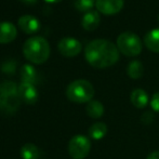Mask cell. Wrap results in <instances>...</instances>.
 <instances>
[{"mask_svg": "<svg viewBox=\"0 0 159 159\" xmlns=\"http://www.w3.org/2000/svg\"><path fill=\"white\" fill-rule=\"evenodd\" d=\"M17 35L16 27L11 22H0V43L13 41Z\"/></svg>", "mask_w": 159, "mask_h": 159, "instance_id": "8fae6325", "label": "cell"}, {"mask_svg": "<svg viewBox=\"0 0 159 159\" xmlns=\"http://www.w3.org/2000/svg\"><path fill=\"white\" fill-rule=\"evenodd\" d=\"M100 21H101V17L98 11L91 10V11H89V12H87L86 14L82 16L81 25L86 30L92 32V30H94L98 27Z\"/></svg>", "mask_w": 159, "mask_h": 159, "instance_id": "7c38bea8", "label": "cell"}, {"mask_svg": "<svg viewBox=\"0 0 159 159\" xmlns=\"http://www.w3.org/2000/svg\"><path fill=\"white\" fill-rule=\"evenodd\" d=\"M158 22H159V15H158Z\"/></svg>", "mask_w": 159, "mask_h": 159, "instance_id": "4316f807", "label": "cell"}, {"mask_svg": "<svg viewBox=\"0 0 159 159\" xmlns=\"http://www.w3.org/2000/svg\"><path fill=\"white\" fill-rule=\"evenodd\" d=\"M117 48L127 57H136L142 51V42L135 33L124 32L117 38Z\"/></svg>", "mask_w": 159, "mask_h": 159, "instance_id": "5b68a950", "label": "cell"}, {"mask_svg": "<svg viewBox=\"0 0 159 159\" xmlns=\"http://www.w3.org/2000/svg\"><path fill=\"white\" fill-rule=\"evenodd\" d=\"M142 121L144 122V124L148 125V124H152V122L154 121V115L153 113H149V111H147V113H144L142 116Z\"/></svg>", "mask_w": 159, "mask_h": 159, "instance_id": "603a6c76", "label": "cell"}, {"mask_svg": "<svg viewBox=\"0 0 159 159\" xmlns=\"http://www.w3.org/2000/svg\"><path fill=\"white\" fill-rule=\"evenodd\" d=\"M84 57L91 66L95 68H106L119 60L117 44L107 39H94L87 44Z\"/></svg>", "mask_w": 159, "mask_h": 159, "instance_id": "6da1fadb", "label": "cell"}, {"mask_svg": "<svg viewBox=\"0 0 159 159\" xmlns=\"http://www.w3.org/2000/svg\"><path fill=\"white\" fill-rule=\"evenodd\" d=\"M149 102L146 91L143 89H134L131 92V103L136 108H144Z\"/></svg>", "mask_w": 159, "mask_h": 159, "instance_id": "5bb4252c", "label": "cell"}, {"mask_svg": "<svg viewBox=\"0 0 159 159\" xmlns=\"http://www.w3.org/2000/svg\"><path fill=\"white\" fill-rule=\"evenodd\" d=\"M107 133V126L104 122H95L89 128V135L93 140H101Z\"/></svg>", "mask_w": 159, "mask_h": 159, "instance_id": "ac0fdd59", "label": "cell"}, {"mask_svg": "<svg viewBox=\"0 0 159 159\" xmlns=\"http://www.w3.org/2000/svg\"><path fill=\"white\" fill-rule=\"evenodd\" d=\"M23 54L34 64H42L50 57V44L46 38L35 36L25 41Z\"/></svg>", "mask_w": 159, "mask_h": 159, "instance_id": "7a4b0ae2", "label": "cell"}, {"mask_svg": "<svg viewBox=\"0 0 159 159\" xmlns=\"http://www.w3.org/2000/svg\"><path fill=\"white\" fill-rule=\"evenodd\" d=\"M95 2H96V0H75V1H74V6L79 11L89 12V11H91V9L93 8Z\"/></svg>", "mask_w": 159, "mask_h": 159, "instance_id": "ffe728a7", "label": "cell"}, {"mask_svg": "<svg viewBox=\"0 0 159 159\" xmlns=\"http://www.w3.org/2000/svg\"><path fill=\"white\" fill-rule=\"evenodd\" d=\"M20 1H22L25 4H35L37 2V0H20Z\"/></svg>", "mask_w": 159, "mask_h": 159, "instance_id": "d4e9b609", "label": "cell"}, {"mask_svg": "<svg viewBox=\"0 0 159 159\" xmlns=\"http://www.w3.org/2000/svg\"><path fill=\"white\" fill-rule=\"evenodd\" d=\"M19 95L22 102L28 105H33L38 100V91L35 84L22 82L19 86Z\"/></svg>", "mask_w": 159, "mask_h": 159, "instance_id": "9c48e42d", "label": "cell"}, {"mask_svg": "<svg viewBox=\"0 0 159 159\" xmlns=\"http://www.w3.org/2000/svg\"><path fill=\"white\" fill-rule=\"evenodd\" d=\"M87 114H88L89 117L94 118V119H98V118H101L103 115H104V106L101 102L98 101H90L88 103L86 107Z\"/></svg>", "mask_w": 159, "mask_h": 159, "instance_id": "e0dca14e", "label": "cell"}, {"mask_svg": "<svg viewBox=\"0 0 159 159\" xmlns=\"http://www.w3.org/2000/svg\"><path fill=\"white\" fill-rule=\"evenodd\" d=\"M151 106L153 111L159 113V92H156L151 98Z\"/></svg>", "mask_w": 159, "mask_h": 159, "instance_id": "44dd1931", "label": "cell"}, {"mask_svg": "<svg viewBox=\"0 0 159 159\" xmlns=\"http://www.w3.org/2000/svg\"><path fill=\"white\" fill-rule=\"evenodd\" d=\"M94 88L92 84L86 79H78L70 82L66 89V96L74 103H89L94 96Z\"/></svg>", "mask_w": 159, "mask_h": 159, "instance_id": "277c9868", "label": "cell"}, {"mask_svg": "<svg viewBox=\"0 0 159 159\" xmlns=\"http://www.w3.org/2000/svg\"><path fill=\"white\" fill-rule=\"evenodd\" d=\"M125 0H96L98 11L105 15H113L120 12L124 8Z\"/></svg>", "mask_w": 159, "mask_h": 159, "instance_id": "ba28073f", "label": "cell"}, {"mask_svg": "<svg viewBox=\"0 0 159 159\" xmlns=\"http://www.w3.org/2000/svg\"><path fill=\"white\" fill-rule=\"evenodd\" d=\"M44 1L50 2V3H57V2H60V1H62V0H44Z\"/></svg>", "mask_w": 159, "mask_h": 159, "instance_id": "484cf974", "label": "cell"}, {"mask_svg": "<svg viewBox=\"0 0 159 159\" xmlns=\"http://www.w3.org/2000/svg\"><path fill=\"white\" fill-rule=\"evenodd\" d=\"M21 79L22 82L36 84L39 81V76L35 68L30 64H25L21 67Z\"/></svg>", "mask_w": 159, "mask_h": 159, "instance_id": "4fadbf2b", "label": "cell"}, {"mask_svg": "<svg viewBox=\"0 0 159 159\" xmlns=\"http://www.w3.org/2000/svg\"><path fill=\"white\" fill-rule=\"evenodd\" d=\"M19 26L24 33L34 34L39 30L40 22L33 15L26 14L19 19Z\"/></svg>", "mask_w": 159, "mask_h": 159, "instance_id": "30bf717a", "label": "cell"}, {"mask_svg": "<svg viewBox=\"0 0 159 159\" xmlns=\"http://www.w3.org/2000/svg\"><path fill=\"white\" fill-rule=\"evenodd\" d=\"M15 66H16V64H14V62H7L4 65H2V70L4 73L13 74L15 70Z\"/></svg>", "mask_w": 159, "mask_h": 159, "instance_id": "7402d4cb", "label": "cell"}, {"mask_svg": "<svg viewBox=\"0 0 159 159\" xmlns=\"http://www.w3.org/2000/svg\"><path fill=\"white\" fill-rule=\"evenodd\" d=\"M59 51L67 57H76L80 53L82 50V46L80 43L79 40L75 39L71 37H65L63 39L60 40L59 44H57Z\"/></svg>", "mask_w": 159, "mask_h": 159, "instance_id": "52a82bcc", "label": "cell"}, {"mask_svg": "<svg viewBox=\"0 0 159 159\" xmlns=\"http://www.w3.org/2000/svg\"><path fill=\"white\" fill-rule=\"evenodd\" d=\"M91 149V142L84 135H75L68 143V153L73 159H84Z\"/></svg>", "mask_w": 159, "mask_h": 159, "instance_id": "8992f818", "label": "cell"}, {"mask_svg": "<svg viewBox=\"0 0 159 159\" xmlns=\"http://www.w3.org/2000/svg\"><path fill=\"white\" fill-rule=\"evenodd\" d=\"M144 42L151 51L159 53V28H154L147 32L144 37Z\"/></svg>", "mask_w": 159, "mask_h": 159, "instance_id": "9a60e30c", "label": "cell"}, {"mask_svg": "<svg viewBox=\"0 0 159 159\" xmlns=\"http://www.w3.org/2000/svg\"><path fill=\"white\" fill-rule=\"evenodd\" d=\"M21 98L19 87L13 81H4L0 84V111L6 114H13L19 108Z\"/></svg>", "mask_w": 159, "mask_h": 159, "instance_id": "3957f363", "label": "cell"}, {"mask_svg": "<svg viewBox=\"0 0 159 159\" xmlns=\"http://www.w3.org/2000/svg\"><path fill=\"white\" fill-rule=\"evenodd\" d=\"M146 159H159V151H155L147 156Z\"/></svg>", "mask_w": 159, "mask_h": 159, "instance_id": "cb8c5ba5", "label": "cell"}, {"mask_svg": "<svg viewBox=\"0 0 159 159\" xmlns=\"http://www.w3.org/2000/svg\"><path fill=\"white\" fill-rule=\"evenodd\" d=\"M143 71H144V67L143 64L140 61H134L130 62L127 67V74L130 78L132 79H139L143 76Z\"/></svg>", "mask_w": 159, "mask_h": 159, "instance_id": "d6986e66", "label": "cell"}, {"mask_svg": "<svg viewBox=\"0 0 159 159\" xmlns=\"http://www.w3.org/2000/svg\"><path fill=\"white\" fill-rule=\"evenodd\" d=\"M21 157L23 159H39L41 152L33 143H26L21 148Z\"/></svg>", "mask_w": 159, "mask_h": 159, "instance_id": "2e32d148", "label": "cell"}]
</instances>
